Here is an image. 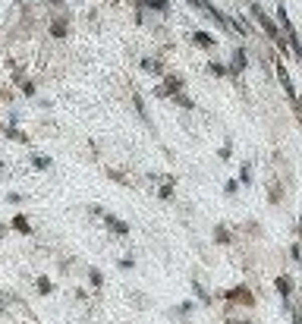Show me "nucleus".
I'll list each match as a JSON object with an SVG mask.
<instances>
[{"label":"nucleus","mask_w":302,"mask_h":324,"mask_svg":"<svg viewBox=\"0 0 302 324\" xmlns=\"http://www.w3.org/2000/svg\"><path fill=\"white\" fill-rule=\"evenodd\" d=\"M230 69H233V73L246 69V54H242V51H233V66H230Z\"/></svg>","instance_id":"nucleus-8"},{"label":"nucleus","mask_w":302,"mask_h":324,"mask_svg":"<svg viewBox=\"0 0 302 324\" xmlns=\"http://www.w3.org/2000/svg\"><path fill=\"white\" fill-rule=\"evenodd\" d=\"M145 7L158 10V13H167V0H145Z\"/></svg>","instance_id":"nucleus-11"},{"label":"nucleus","mask_w":302,"mask_h":324,"mask_svg":"<svg viewBox=\"0 0 302 324\" xmlns=\"http://www.w3.org/2000/svg\"><path fill=\"white\" fill-rule=\"evenodd\" d=\"M54 4H60V0H54Z\"/></svg>","instance_id":"nucleus-21"},{"label":"nucleus","mask_w":302,"mask_h":324,"mask_svg":"<svg viewBox=\"0 0 302 324\" xmlns=\"http://www.w3.org/2000/svg\"><path fill=\"white\" fill-rule=\"evenodd\" d=\"M88 280H91V286H101L104 283V274L98 268H88Z\"/></svg>","instance_id":"nucleus-10"},{"label":"nucleus","mask_w":302,"mask_h":324,"mask_svg":"<svg viewBox=\"0 0 302 324\" xmlns=\"http://www.w3.org/2000/svg\"><path fill=\"white\" fill-rule=\"evenodd\" d=\"M13 227H16V233H22V236L32 233V224H29L26 214H16V218H13Z\"/></svg>","instance_id":"nucleus-4"},{"label":"nucleus","mask_w":302,"mask_h":324,"mask_svg":"<svg viewBox=\"0 0 302 324\" xmlns=\"http://www.w3.org/2000/svg\"><path fill=\"white\" fill-rule=\"evenodd\" d=\"M142 66L151 69V73H161V63H158V60H142Z\"/></svg>","instance_id":"nucleus-14"},{"label":"nucleus","mask_w":302,"mask_h":324,"mask_svg":"<svg viewBox=\"0 0 302 324\" xmlns=\"http://www.w3.org/2000/svg\"><path fill=\"white\" fill-rule=\"evenodd\" d=\"M104 224H107L110 233H117V236H126V233H129V224L120 221V218H113V214H104Z\"/></svg>","instance_id":"nucleus-3"},{"label":"nucleus","mask_w":302,"mask_h":324,"mask_svg":"<svg viewBox=\"0 0 302 324\" xmlns=\"http://www.w3.org/2000/svg\"><path fill=\"white\" fill-rule=\"evenodd\" d=\"M299 233H302V218H299Z\"/></svg>","instance_id":"nucleus-20"},{"label":"nucleus","mask_w":302,"mask_h":324,"mask_svg":"<svg viewBox=\"0 0 302 324\" xmlns=\"http://www.w3.org/2000/svg\"><path fill=\"white\" fill-rule=\"evenodd\" d=\"M277 290H280L283 302L289 305V293H293V280H289V277H277Z\"/></svg>","instance_id":"nucleus-5"},{"label":"nucleus","mask_w":302,"mask_h":324,"mask_svg":"<svg viewBox=\"0 0 302 324\" xmlns=\"http://www.w3.org/2000/svg\"><path fill=\"white\" fill-rule=\"evenodd\" d=\"M192 41L199 44V47H214V38H211L208 32H195V35H192Z\"/></svg>","instance_id":"nucleus-7"},{"label":"nucleus","mask_w":302,"mask_h":324,"mask_svg":"<svg viewBox=\"0 0 302 324\" xmlns=\"http://www.w3.org/2000/svg\"><path fill=\"white\" fill-rule=\"evenodd\" d=\"M252 16L258 19V22H261V29L268 32V35H271V38H274L277 44H283V41H280V32H277V26H274V19H271L268 13H264V10H261L258 4H252Z\"/></svg>","instance_id":"nucleus-1"},{"label":"nucleus","mask_w":302,"mask_h":324,"mask_svg":"<svg viewBox=\"0 0 302 324\" xmlns=\"http://www.w3.org/2000/svg\"><path fill=\"white\" fill-rule=\"evenodd\" d=\"M51 290H54V283H51L48 277H38V293H41V296H48Z\"/></svg>","instance_id":"nucleus-12"},{"label":"nucleus","mask_w":302,"mask_h":324,"mask_svg":"<svg viewBox=\"0 0 302 324\" xmlns=\"http://www.w3.org/2000/svg\"><path fill=\"white\" fill-rule=\"evenodd\" d=\"M242 183H252V164H242Z\"/></svg>","instance_id":"nucleus-15"},{"label":"nucleus","mask_w":302,"mask_h":324,"mask_svg":"<svg viewBox=\"0 0 302 324\" xmlns=\"http://www.w3.org/2000/svg\"><path fill=\"white\" fill-rule=\"evenodd\" d=\"M227 324H249V321H227Z\"/></svg>","instance_id":"nucleus-19"},{"label":"nucleus","mask_w":302,"mask_h":324,"mask_svg":"<svg viewBox=\"0 0 302 324\" xmlns=\"http://www.w3.org/2000/svg\"><path fill=\"white\" fill-rule=\"evenodd\" d=\"M236 189H239V183H236V179H230V183H227V195H233Z\"/></svg>","instance_id":"nucleus-17"},{"label":"nucleus","mask_w":302,"mask_h":324,"mask_svg":"<svg viewBox=\"0 0 302 324\" xmlns=\"http://www.w3.org/2000/svg\"><path fill=\"white\" fill-rule=\"evenodd\" d=\"M214 236H217V243H230V233H227V227H224V224L214 227Z\"/></svg>","instance_id":"nucleus-13"},{"label":"nucleus","mask_w":302,"mask_h":324,"mask_svg":"<svg viewBox=\"0 0 302 324\" xmlns=\"http://www.w3.org/2000/svg\"><path fill=\"white\" fill-rule=\"evenodd\" d=\"M32 164L38 167V170H48V167H51V161H48V158H32Z\"/></svg>","instance_id":"nucleus-16"},{"label":"nucleus","mask_w":302,"mask_h":324,"mask_svg":"<svg viewBox=\"0 0 302 324\" xmlns=\"http://www.w3.org/2000/svg\"><path fill=\"white\" fill-rule=\"evenodd\" d=\"M0 236H7V224H0Z\"/></svg>","instance_id":"nucleus-18"},{"label":"nucleus","mask_w":302,"mask_h":324,"mask_svg":"<svg viewBox=\"0 0 302 324\" xmlns=\"http://www.w3.org/2000/svg\"><path fill=\"white\" fill-rule=\"evenodd\" d=\"M180 88H183V79H180V76H170L164 85L155 88V94H158V98H173V94H177Z\"/></svg>","instance_id":"nucleus-2"},{"label":"nucleus","mask_w":302,"mask_h":324,"mask_svg":"<svg viewBox=\"0 0 302 324\" xmlns=\"http://www.w3.org/2000/svg\"><path fill=\"white\" fill-rule=\"evenodd\" d=\"M230 299H236V302L242 299V302H246V305H252V302H255V299L249 296V290H246V286H236V290H230Z\"/></svg>","instance_id":"nucleus-6"},{"label":"nucleus","mask_w":302,"mask_h":324,"mask_svg":"<svg viewBox=\"0 0 302 324\" xmlns=\"http://www.w3.org/2000/svg\"><path fill=\"white\" fill-rule=\"evenodd\" d=\"M51 35H54V38H63V35H66V22H63V19H57L54 26H51Z\"/></svg>","instance_id":"nucleus-9"}]
</instances>
